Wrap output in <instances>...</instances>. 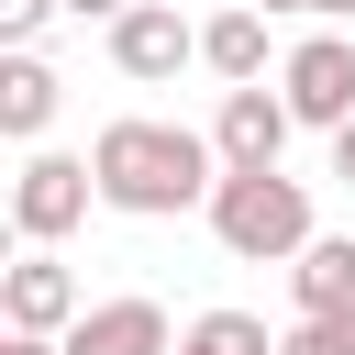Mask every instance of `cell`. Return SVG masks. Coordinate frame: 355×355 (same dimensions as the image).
I'll return each mask as SVG.
<instances>
[{
    "label": "cell",
    "instance_id": "cell-1",
    "mask_svg": "<svg viewBox=\"0 0 355 355\" xmlns=\"http://www.w3.org/2000/svg\"><path fill=\"white\" fill-rule=\"evenodd\" d=\"M89 178H100V211L178 222V211H211L222 155H211V133H189V122H144V111H133V122H100Z\"/></svg>",
    "mask_w": 355,
    "mask_h": 355
},
{
    "label": "cell",
    "instance_id": "cell-2",
    "mask_svg": "<svg viewBox=\"0 0 355 355\" xmlns=\"http://www.w3.org/2000/svg\"><path fill=\"white\" fill-rule=\"evenodd\" d=\"M211 233H222V255H244V266H288V255L311 244V189H300L288 166L222 178V189H211Z\"/></svg>",
    "mask_w": 355,
    "mask_h": 355
},
{
    "label": "cell",
    "instance_id": "cell-3",
    "mask_svg": "<svg viewBox=\"0 0 355 355\" xmlns=\"http://www.w3.org/2000/svg\"><path fill=\"white\" fill-rule=\"evenodd\" d=\"M89 200H100L89 155H55V144H33V155H22V178H11V233H22V244H67V233L89 222Z\"/></svg>",
    "mask_w": 355,
    "mask_h": 355
},
{
    "label": "cell",
    "instance_id": "cell-4",
    "mask_svg": "<svg viewBox=\"0 0 355 355\" xmlns=\"http://www.w3.org/2000/svg\"><path fill=\"white\" fill-rule=\"evenodd\" d=\"M78 311H89V288H78V266L55 255V244H22L11 266H0V322L11 333H78Z\"/></svg>",
    "mask_w": 355,
    "mask_h": 355
},
{
    "label": "cell",
    "instance_id": "cell-5",
    "mask_svg": "<svg viewBox=\"0 0 355 355\" xmlns=\"http://www.w3.org/2000/svg\"><path fill=\"white\" fill-rule=\"evenodd\" d=\"M277 100H288L311 133H344V122H355V44H344V33L288 44V55H277Z\"/></svg>",
    "mask_w": 355,
    "mask_h": 355
},
{
    "label": "cell",
    "instance_id": "cell-6",
    "mask_svg": "<svg viewBox=\"0 0 355 355\" xmlns=\"http://www.w3.org/2000/svg\"><path fill=\"white\" fill-rule=\"evenodd\" d=\"M288 133H300V111L255 78V89H222V111H211V155H222V178H255V166H277L288 155Z\"/></svg>",
    "mask_w": 355,
    "mask_h": 355
},
{
    "label": "cell",
    "instance_id": "cell-7",
    "mask_svg": "<svg viewBox=\"0 0 355 355\" xmlns=\"http://www.w3.org/2000/svg\"><path fill=\"white\" fill-rule=\"evenodd\" d=\"M111 67H122L133 89H155V78L200 67V22H178V0H133V11L111 22Z\"/></svg>",
    "mask_w": 355,
    "mask_h": 355
},
{
    "label": "cell",
    "instance_id": "cell-8",
    "mask_svg": "<svg viewBox=\"0 0 355 355\" xmlns=\"http://www.w3.org/2000/svg\"><path fill=\"white\" fill-rule=\"evenodd\" d=\"M67 355H178V333H166L155 300H89L78 333H67Z\"/></svg>",
    "mask_w": 355,
    "mask_h": 355
},
{
    "label": "cell",
    "instance_id": "cell-9",
    "mask_svg": "<svg viewBox=\"0 0 355 355\" xmlns=\"http://www.w3.org/2000/svg\"><path fill=\"white\" fill-rule=\"evenodd\" d=\"M55 100H67V78H55L33 44H11V55H0V133H11V144H44Z\"/></svg>",
    "mask_w": 355,
    "mask_h": 355
},
{
    "label": "cell",
    "instance_id": "cell-10",
    "mask_svg": "<svg viewBox=\"0 0 355 355\" xmlns=\"http://www.w3.org/2000/svg\"><path fill=\"white\" fill-rule=\"evenodd\" d=\"M288 300H300V322L355 311V233H311V244L288 255Z\"/></svg>",
    "mask_w": 355,
    "mask_h": 355
},
{
    "label": "cell",
    "instance_id": "cell-11",
    "mask_svg": "<svg viewBox=\"0 0 355 355\" xmlns=\"http://www.w3.org/2000/svg\"><path fill=\"white\" fill-rule=\"evenodd\" d=\"M200 67H211L222 89H255V78H266V11H255V0L211 11V22H200Z\"/></svg>",
    "mask_w": 355,
    "mask_h": 355
},
{
    "label": "cell",
    "instance_id": "cell-12",
    "mask_svg": "<svg viewBox=\"0 0 355 355\" xmlns=\"http://www.w3.org/2000/svg\"><path fill=\"white\" fill-rule=\"evenodd\" d=\"M178 355H277V333L255 311H200V322H178Z\"/></svg>",
    "mask_w": 355,
    "mask_h": 355
},
{
    "label": "cell",
    "instance_id": "cell-13",
    "mask_svg": "<svg viewBox=\"0 0 355 355\" xmlns=\"http://www.w3.org/2000/svg\"><path fill=\"white\" fill-rule=\"evenodd\" d=\"M277 355H355V311H322V322H288Z\"/></svg>",
    "mask_w": 355,
    "mask_h": 355
},
{
    "label": "cell",
    "instance_id": "cell-14",
    "mask_svg": "<svg viewBox=\"0 0 355 355\" xmlns=\"http://www.w3.org/2000/svg\"><path fill=\"white\" fill-rule=\"evenodd\" d=\"M55 11H67V0H0V44H33Z\"/></svg>",
    "mask_w": 355,
    "mask_h": 355
},
{
    "label": "cell",
    "instance_id": "cell-15",
    "mask_svg": "<svg viewBox=\"0 0 355 355\" xmlns=\"http://www.w3.org/2000/svg\"><path fill=\"white\" fill-rule=\"evenodd\" d=\"M333 178H344V189H355V122H344V133H333Z\"/></svg>",
    "mask_w": 355,
    "mask_h": 355
},
{
    "label": "cell",
    "instance_id": "cell-16",
    "mask_svg": "<svg viewBox=\"0 0 355 355\" xmlns=\"http://www.w3.org/2000/svg\"><path fill=\"white\" fill-rule=\"evenodd\" d=\"M0 355H67V344H55V333H11Z\"/></svg>",
    "mask_w": 355,
    "mask_h": 355
},
{
    "label": "cell",
    "instance_id": "cell-17",
    "mask_svg": "<svg viewBox=\"0 0 355 355\" xmlns=\"http://www.w3.org/2000/svg\"><path fill=\"white\" fill-rule=\"evenodd\" d=\"M67 11H78V22H122L133 0H67Z\"/></svg>",
    "mask_w": 355,
    "mask_h": 355
},
{
    "label": "cell",
    "instance_id": "cell-18",
    "mask_svg": "<svg viewBox=\"0 0 355 355\" xmlns=\"http://www.w3.org/2000/svg\"><path fill=\"white\" fill-rule=\"evenodd\" d=\"M311 11H322V22H344V11H355V0H311Z\"/></svg>",
    "mask_w": 355,
    "mask_h": 355
},
{
    "label": "cell",
    "instance_id": "cell-19",
    "mask_svg": "<svg viewBox=\"0 0 355 355\" xmlns=\"http://www.w3.org/2000/svg\"><path fill=\"white\" fill-rule=\"evenodd\" d=\"M255 11H311V0H255Z\"/></svg>",
    "mask_w": 355,
    "mask_h": 355
}]
</instances>
